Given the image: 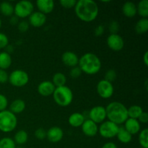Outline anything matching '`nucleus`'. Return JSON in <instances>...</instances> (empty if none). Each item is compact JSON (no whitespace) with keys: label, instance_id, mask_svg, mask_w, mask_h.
<instances>
[{"label":"nucleus","instance_id":"c756f323","mask_svg":"<svg viewBox=\"0 0 148 148\" xmlns=\"http://www.w3.org/2000/svg\"><path fill=\"white\" fill-rule=\"evenodd\" d=\"M139 143L141 147L148 148V130L144 129L139 134Z\"/></svg>","mask_w":148,"mask_h":148},{"label":"nucleus","instance_id":"393cba45","mask_svg":"<svg viewBox=\"0 0 148 148\" xmlns=\"http://www.w3.org/2000/svg\"><path fill=\"white\" fill-rule=\"evenodd\" d=\"M66 82V75L62 72H57L53 75L52 77V83L53 84L56 88L58 87L64 86Z\"/></svg>","mask_w":148,"mask_h":148},{"label":"nucleus","instance_id":"8fccbe9b","mask_svg":"<svg viewBox=\"0 0 148 148\" xmlns=\"http://www.w3.org/2000/svg\"><path fill=\"white\" fill-rule=\"evenodd\" d=\"M140 148H143V147H140Z\"/></svg>","mask_w":148,"mask_h":148},{"label":"nucleus","instance_id":"ddd939ff","mask_svg":"<svg viewBox=\"0 0 148 148\" xmlns=\"http://www.w3.org/2000/svg\"><path fill=\"white\" fill-rule=\"evenodd\" d=\"M63 136V130L59 127H52L46 132V138L51 143H59L62 140Z\"/></svg>","mask_w":148,"mask_h":148},{"label":"nucleus","instance_id":"9b49d317","mask_svg":"<svg viewBox=\"0 0 148 148\" xmlns=\"http://www.w3.org/2000/svg\"><path fill=\"white\" fill-rule=\"evenodd\" d=\"M108 48L114 51L122 50L124 46V40L121 36L117 34H111L108 36L106 40Z\"/></svg>","mask_w":148,"mask_h":148},{"label":"nucleus","instance_id":"b1692460","mask_svg":"<svg viewBox=\"0 0 148 148\" xmlns=\"http://www.w3.org/2000/svg\"><path fill=\"white\" fill-rule=\"evenodd\" d=\"M0 12L7 17H11L14 14V5L8 1H2L0 4Z\"/></svg>","mask_w":148,"mask_h":148},{"label":"nucleus","instance_id":"7c9ffc66","mask_svg":"<svg viewBox=\"0 0 148 148\" xmlns=\"http://www.w3.org/2000/svg\"><path fill=\"white\" fill-rule=\"evenodd\" d=\"M14 140L10 137H4L0 140V148H15Z\"/></svg>","mask_w":148,"mask_h":148},{"label":"nucleus","instance_id":"412c9836","mask_svg":"<svg viewBox=\"0 0 148 148\" xmlns=\"http://www.w3.org/2000/svg\"><path fill=\"white\" fill-rule=\"evenodd\" d=\"M25 103L22 99H16L11 103L10 106V111L14 114H20L25 109Z\"/></svg>","mask_w":148,"mask_h":148},{"label":"nucleus","instance_id":"09e8293b","mask_svg":"<svg viewBox=\"0 0 148 148\" xmlns=\"http://www.w3.org/2000/svg\"><path fill=\"white\" fill-rule=\"evenodd\" d=\"M1 19H0V27H1Z\"/></svg>","mask_w":148,"mask_h":148},{"label":"nucleus","instance_id":"f03ea898","mask_svg":"<svg viewBox=\"0 0 148 148\" xmlns=\"http://www.w3.org/2000/svg\"><path fill=\"white\" fill-rule=\"evenodd\" d=\"M106 118L108 121L119 125L124 124L128 117L127 108L121 102L113 101L111 102L106 108Z\"/></svg>","mask_w":148,"mask_h":148},{"label":"nucleus","instance_id":"f257e3e1","mask_svg":"<svg viewBox=\"0 0 148 148\" xmlns=\"http://www.w3.org/2000/svg\"><path fill=\"white\" fill-rule=\"evenodd\" d=\"M77 17L85 23H90L97 18L99 13L98 4L93 0H79L75 7Z\"/></svg>","mask_w":148,"mask_h":148},{"label":"nucleus","instance_id":"423d86ee","mask_svg":"<svg viewBox=\"0 0 148 148\" xmlns=\"http://www.w3.org/2000/svg\"><path fill=\"white\" fill-rule=\"evenodd\" d=\"M33 10L34 5L30 1H20L14 6V14L18 18L24 19L29 17V16L33 12Z\"/></svg>","mask_w":148,"mask_h":148},{"label":"nucleus","instance_id":"4c0bfd02","mask_svg":"<svg viewBox=\"0 0 148 148\" xmlns=\"http://www.w3.org/2000/svg\"><path fill=\"white\" fill-rule=\"evenodd\" d=\"M17 27H18V30L20 32H21V33H25L29 29L28 22L25 21V20L19 22L18 25H17Z\"/></svg>","mask_w":148,"mask_h":148},{"label":"nucleus","instance_id":"37998d69","mask_svg":"<svg viewBox=\"0 0 148 148\" xmlns=\"http://www.w3.org/2000/svg\"><path fill=\"white\" fill-rule=\"evenodd\" d=\"M10 23L12 25H18L19 23V18L15 15H12L10 17Z\"/></svg>","mask_w":148,"mask_h":148},{"label":"nucleus","instance_id":"bb28decb","mask_svg":"<svg viewBox=\"0 0 148 148\" xmlns=\"http://www.w3.org/2000/svg\"><path fill=\"white\" fill-rule=\"evenodd\" d=\"M134 30L137 34H144L148 31L147 18H141L135 25Z\"/></svg>","mask_w":148,"mask_h":148},{"label":"nucleus","instance_id":"a878e982","mask_svg":"<svg viewBox=\"0 0 148 148\" xmlns=\"http://www.w3.org/2000/svg\"><path fill=\"white\" fill-rule=\"evenodd\" d=\"M13 140H14L15 144L22 145L27 143V140H28V134H27V132L25 130H19L15 133Z\"/></svg>","mask_w":148,"mask_h":148},{"label":"nucleus","instance_id":"cd10ccee","mask_svg":"<svg viewBox=\"0 0 148 148\" xmlns=\"http://www.w3.org/2000/svg\"><path fill=\"white\" fill-rule=\"evenodd\" d=\"M137 13L142 18L148 17V0H141L137 6Z\"/></svg>","mask_w":148,"mask_h":148},{"label":"nucleus","instance_id":"5701e85b","mask_svg":"<svg viewBox=\"0 0 148 148\" xmlns=\"http://www.w3.org/2000/svg\"><path fill=\"white\" fill-rule=\"evenodd\" d=\"M12 57L10 53L6 51H3L0 53V69H5L10 67L12 64Z\"/></svg>","mask_w":148,"mask_h":148},{"label":"nucleus","instance_id":"a18cd8bd","mask_svg":"<svg viewBox=\"0 0 148 148\" xmlns=\"http://www.w3.org/2000/svg\"><path fill=\"white\" fill-rule=\"evenodd\" d=\"M143 62L145 66H148V51H146L143 56Z\"/></svg>","mask_w":148,"mask_h":148},{"label":"nucleus","instance_id":"ea45409f","mask_svg":"<svg viewBox=\"0 0 148 148\" xmlns=\"http://www.w3.org/2000/svg\"><path fill=\"white\" fill-rule=\"evenodd\" d=\"M9 75L6 70L0 69V83L4 84L8 82Z\"/></svg>","mask_w":148,"mask_h":148},{"label":"nucleus","instance_id":"4468645a","mask_svg":"<svg viewBox=\"0 0 148 148\" xmlns=\"http://www.w3.org/2000/svg\"><path fill=\"white\" fill-rule=\"evenodd\" d=\"M46 22V14L40 12L39 11L33 12L30 16H29V25L35 27H40L43 26Z\"/></svg>","mask_w":148,"mask_h":148},{"label":"nucleus","instance_id":"0eeeda50","mask_svg":"<svg viewBox=\"0 0 148 148\" xmlns=\"http://www.w3.org/2000/svg\"><path fill=\"white\" fill-rule=\"evenodd\" d=\"M8 81L12 85L17 88H21L27 85L29 82V75L25 71L16 69L9 75Z\"/></svg>","mask_w":148,"mask_h":148},{"label":"nucleus","instance_id":"e433bc0d","mask_svg":"<svg viewBox=\"0 0 148 148\" xmlns=\"http://www.w3.org/2000/svg\"><path fill=\"white\" fill-rule=\"evenodd\" d=\"M35 137L38 140H42L46 137V131L43 128H38L35 132Z\"/></svg>","mask_w":148,"mask_h":148},{"label":"nucleus","instance_id":"c85d7f7f","mask_svg":"<svg viewBox=\"0 0 148 148\" xmlns=\"http://www.w3.org/2000/svg\"><path fill=\"white\" fill-rule=\"evenodd\" d=\"M143 112V108L141 106H140L137 105L132 106L130 108H127L128 117L131 119H138V118L140 117V116L141 115Z\"/></svg>","mask_w":148,"mask_h":148},{"label":"nucleus","instance_id":"dca6fc26","mask_svg":"<svg viewBox=\"0 0 148 148\" xmlns=\"http://www.w3.org/2000/svg\"><path fill=\"white\" fill-rule=\"evenodd\" d=\"M62 61L66 66L72 68L78 65L79 57L75 53L68 51L63 53L62 56Z\"/></svg>","mask_w":148,"mask_h":148},{"label":"nucleus","instance_id":"39448f33","mask_svg":"<svg viewBox=\"0 0 148 148\" xmlns=\"http://www.w3.org/2000/svg\"><path fill=\"white\" fill-rule=\"evenodd\" d=\"M17 125V119L15 114L10 110L0 112V131L4 133L14 131Z\"/></svg>","mask_w":148,"mask_h":148},{"label":"nucleus","instance_id":"c9c22d12","mask_svg":"<svg viewBox=\"0 0 148 148\" xmlns=\"http://www.w3.org/2000/svg\"><path fill=\"white\" fill-rule=\"evenodd\" d=\"M82 71L79 69V67L78 66H75V67H72L71 69L70 72H69V75H70L71 77L72 78H78L81 76L82 75Z\"/></svg>","mask_w":148,"mask_h":148},{"label":"nucleus","instance_id":"473e14b6","mask_svg":"<svg viewBox=\"0 0 148 148\" xmlns=\"http://www.w3.org/2000/svg\"><path fill=\"white\" fill-rule=\"evenodd\" d=\"M76 0H60L59 1V4L62 5V7L66 9L73 8L76 5Z\"/></svg>","mask_w":148,"mask_h":148},{"label":"nucleus","instance_id":"58836bf2","mask_svg":"<svg viewBox=\"0 0 148 148\" xmlns=\"http://www.w3.org/2000/svg\"><path fill=\"white\" fill-rule=\"evenodd\" d=\"M109 30L111 34H117L118 31L119 30V25L116 21H112L109 25Z\"/></svg>","mask_w":148,"mask_h":148},{"label":"nucleus","instance_id":"6e6552de","mask_svg":"<svg viewBox=\"0 0 148 148\" xmlns=\"http://www.w3.org/2000/svg\"><path fill=\"white\" fill-rule=\"evenodd\" d=\"M119 127L117 124L109 121H106L101 123L98 127V133L102 137L106 139H111L116 137Z\"/></svg>","mask_w":148,"mask_h":148},{"label":"nucleus","instance_id":"4be33fe9","mask_svg":"<svg viewBox=\"0 0 148 148\" xmlns=\"http://www.w3.org/2000/svg\"><path fill=\"white\" fill-rule=\"evenodd\" d=\"M119 141L124 144H128L132 140V135L130 134L124 127H121L119 129V132L116 134Z\"/></svg>","mask_w":148,"mask_h":148},{"label":"nucleus","instance_id":"2eb2a0df","mask_svg":"<svg viewBox=\"0 0 148 148\" xmlns=\"http://www.w3.org/2000/svg\"><path fill=\"white\" fill-rule=\"evenodd\" d=\"M56 87L53 85L52 82L49 80H45L40 82L38 85V92L40 95L44 97L50 96L53 95V92L55 90Z\"/></svg>","mask_w":148,"mask_h":148},{"label":"nucleus","instance_id":"2f4dec72","mask_svg":"<svg viewBox=\"0 0 148 148\" xmlns=\"http://www.w3.org/2000/svg\"><path fill=\"white\" fill-rule=\"evenodd\" d=\"M116 72L114 69H108V71H106L105 74V80L108 81V82H111L112 83L114 80L116 78Z\"/></svg>","mask_w":148,"mask_h":148},{"label":"nucleus","instance_id":"f3484780","mask_svg":"<svg viewBox=\"0 0 148 148\" xmlns=\"http://www.w3.org/2000/svg\"><path fill=\"white\" fill-rule=\"evenodd\" d=\"M36 6L40 12L46 14L53 12L55 4L53 0H38Z\"/></svg>","mask_w":148,"mask_h":148},{"label":"nucleus","instance_id":"9d476101","mask_svg":"<svg viewBox=\"0 0 148 148\" xmlns=\"http://www.w3.org/2000/svg\"><path fill=\"white\" fill-rule=\"evenodd\" d=\"M89 119L95 124H101L106 119V108L101 106H96L91 108L89 111Z\"/></svg>","mask_w":148,"mask_h":148},{"label":"nucleus","instance_id":"a211bd4d","mask_svg":"<svg viewBox=\"0 0 148 148\" xmlns=\"http://www.w3.org/2000/svg\"><path fill=\"white\" fill-rule=\"evenodd\" d=\"M124 129L131 135H134L140 132V123L137 119L128 118L124 122Z\"/></svg>","mask_w":148,"mask_h":148},{"label":"nucleus","instance_id":"de8ad7c7","mask_svg":"<svg viewBox=\"0 0 148 148\" xmlns=\"http://www.w3.org/2000/svg\"><path fill=\"white\" fill-rule=\"evenodd\" d=\"M15 148H24V147H22V146H19V147H16Z\"/></svg>","mask_w":148,"mask_h":148},{"label":"nucleus","instance_id":"20e7f679","mask_svg":"<svg viewBox=\"0 0 148 148\" xmlns=\"http://www.w3.org/2000/svg\"><path fill=\"white\" fill-rule=\"evenodd\" d=\"M52 95L55 103L62 107L68 106L73 101V92L72 90L66 85L55 88Z\"/></svg>","mask_w":148,"mask_h":148},{"label":"nucleus","instance_id":"c03bdc74","mask_svg":"<svg viewBox=\"0 0 148 148\" xmlns=\"http://www.w3.org/2000/svg\"><path fill=\"white\" fill-rule=\"evenodd\" d=\"M101 148H117V146L115 143H112V142H108V143H105Z\"/></svg>","mask_w":148,"mask_h":148},{"label":"nucleus","instance_id":"a19ab883","mask_svg":"<svg viewBox=\"0 0 148 148\" xmlns=\"http://www.w3.org/2000/svg\"><path fill=\"white\" fill-rule=\"evenodd\" d=\"M137 120L139 121V122L142 123V124H147L148 122V114L147 112L143 111Z\"/></svg>","mask_w":148,"mask_h":148},{"label":"nucleus","instance_id":"49530a36","mask_svg":"<svg viewBox=\"0 0 148 148\" xmlns=\"http://www.w3.org/2000/svg\"><path fill=\"white\" fill-rule=\"evenodd\" d=\"M5 49H7V53H10H10H12V52L13 51V46H12V45H8V46H7V47L5 48Z\"/></svg>","mask_w":148,"mask_h":148},{"label":"nucleus","instance_id":"79ce46f5","mask_svg":"<svg viewBox=\"0 0 148 148\" xmlns=\"http://www.w3.org/2000/svg\"><path fill=\"white\" fill-rule=\"evenodd\" d=\"M104 33V26L103 25H98V27H95V35L96 36H101V35L103 34Z\"/></svg>","mask_w":148,"mask_h":148},{"label":"nucleus","instance_id":"f8f14e48","mask_svg":"<svg viewBox=\"0 0 148 148\" xmlns=\"http://www.w3.org/2000/svg\"><path fill=\"white\" fill-rule=\"evenodd\" d=\"M81 128L83 134L88 137H94L98 133V127L97 124L89 119L85 120Z\"/></svg>","mask_w":148,"mask_h":148},{"label":"nucleus","instance_id":"72a5a7b5","mask_svg":"<svg viewBox=\"0 0 148 148\" xmlns=\"http://www.w3.org/2000/svg\"><path fill=\"white\" fill-rule=\"evenodd\" d=\"M9 45V39L7 35L0 33V49H5Z\"/></svg>","mask_w":148,"mask_h":148},{"label":"nucleus","instance_id":"7ed1b4c3","mask_svg":"<svg viewBox=\"0 0 148 148\" xmlns=\"http://www.w3.org/2000/svg\"><path fill=\"white\" fill-rule=\"evenodd\" d=\"M78 65L82 72L89 75L98 73L102 67L101 59L92 53H86L82 55L79 59Z\"/></svg>","mask_w":148,"mask_h":148},{"label":"nucleus","instance_id":"1a4fd4ad","mask_svg":"<svg viewBox=\"0 0 148 148\" xmlns=\"http://www.w3.org/2000/svg\"><path fill=\"white\" fill-rule=\"evenodd\" d=\"M96 90L99 96L103 99H108L114 95V85L111 82L105 79H102L98 82Z\"/></svg>","mask_w":148,"mask_h":148},{"label":"nucleus","instance_id":"aec40b11","mask_svg":"<svg viewBox=\"0 0 148 148\" xmlns=\"http://www.w3.org/2000/svg\"><path fill=\"white\" fill-rule=\"evenodd\" d=\"M85 116L81 113L75 112L71 114L68 119V122H69V125L72 126V127H81L85 121Z\"/></svg>","mask_w":148,"mask_h":148},{"label":"nucleus","instance_id":"6ab92c4d","mask_svg":"<svg viewBox=\"0 0 148 148\" xmlns=\"http://www.w3.org/2000/svg\"><path fill=\"white\" fill-rule=\"evenodd\" d=\"M122 12L129 18H132L137 14V5L132 1H127L122 6Z\"/></svg>","mask_w":148,"mask_h":148},{"label":"nucleus","instance_id":"f704fd0d","mask_svg":"<svg viewBox=\"0 0 148 148\" xmlns=\"http://www.w3.org/2000/svg\"><path fill=\"white\" fill-rule=\"evenodd\" d=\"M8 106V100L3 94H0V112L7 109Z\"/></svg>","mask_w":148,"mask_h":148}]
</instances>
